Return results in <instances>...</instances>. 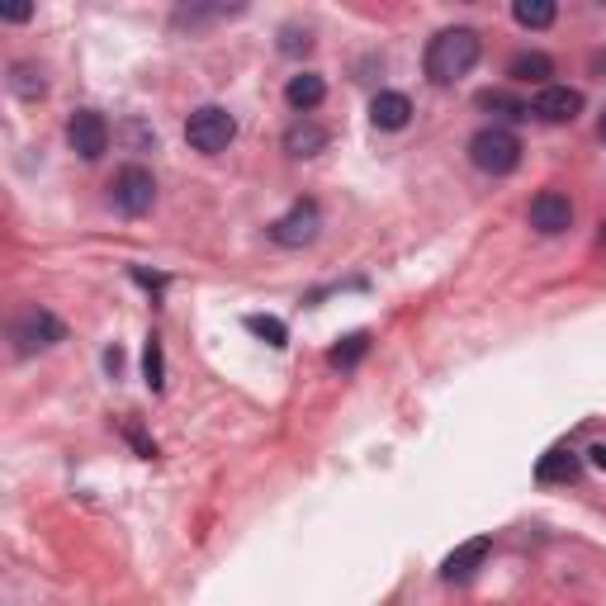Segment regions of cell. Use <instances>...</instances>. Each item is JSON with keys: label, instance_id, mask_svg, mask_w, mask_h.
Here are the masks:
<instances>
[{"label": "cell", "instance_id": "obj_1", "mask_svg": "<svg viewBox=\"0 0 606 606\" xmlns=\"http://www.w3.org/2000/svg\"><path fill=\"white\" fill-rule=\"evenodd\" d=\"M483 53V38L474 29H441V34L427 43V57H422V67L436 86H455L460 76L474 72V62Z\"/></svg>", "mask_w": 606, "mask_h": 606}, {"label": "cell", "instance_id": "obj_2", "mask_svg": "<svg viewBox=\"0 0 606 606\" xmlns=\"http://www.w3.org/2000/svg\"><path fill=\"white\" fill-rule=\"evenodd\" d=\"M469 161L479 166L483 176H512L521 166V138L512 128H498L488 124L469 138Z\"/></svg>", "mask_w": 606, "mask_h": 606}, {"label": "cell", "instance_id": "obj_3", "mask_svg": "<svg viewBox=\"0 0 606 606\" xmlns=\"http://www.w3.org/2000/svg\"><path fill=\"white\" fill-rule=\"evenodd\" d=\"M232 138H237V119L223 105H204L185 119V143L195 147V152H204V157L223 152Z\"/></svg>", "mask_w": 606, "mask_h": 606}, {"label": "cell", "instance_id": "obj_4", "mask_svg": "<svg viewBox=\"0 0 606 606\" xmlns=\"http://www.w3.org/2000/svg\"><path fill=\"white\" fill-rule=\"evenodd\" d=\"M109 199H114V209L128 218H143L152 204H157V180H152V171L147 166H124L119 176L109 180Z\"/></svg>", "mask_w": 606, "mask_h": 606}, {"label": "cell", "instance_id": "obj_5", "mask_svg": "<svg viewBox=\"0 0 606 606\" xmlns=\"http://www.w3.org/2000/svg\"><path fill=\"white\" fill-rule=\"evenodd\" d=\"M15 351L19 356H34V351H48V346H57V341L67 337V327H62V318L57 313H48V308H24L15 318Z\"/></svg>", "mask_w": 606, "mask_h": 606}, {"label": "cell", "instance_id": "obj_6", "mask_svg": "<svg viewBox=\"0 0 606 606\" xmlns=\"http://www.w3.org/2000/svg\"><path fill=\"white\" fill-rule=\"evenodd\" d=\"M318 228H322V214H318V204L313 199H299L289 214H280L275 223H270V242L275 247H308L313 237H318Z\"/></svg>", "mask_w": 606, "mask_h": 606}, {"label": "cell", "instance_id": "obj_7", "mask_svg": "<svg viewBox=\"0 0 606 606\" xmlns=\"http://www.w3.org/2000/svg\"><path fill=\"white\" fill-rule=\"evenodd\" d=\"M67 143L81 161H100L109 147V124L105 114H95V109H76L72 119H67Z\"/></svg>", "mask_w": 606, "mask_h": 606}, {"label": "cell", "instance_id": "obj_8", "mask_svg": "<svg viewBox=\"0 0 606 606\" xmlns=\"http://www.w3.org/2000/svg\"><path fill=\"white\" fill-rule=\"evenodd\" d=\"M531 114L545 119V124H573L583 114V90L573 86H545L540 95L531 100Z\"/></svg>", "mask_w": 606, "mask_h": 606}, {"label": "cell", "instance_id": "obj_9", "mask_svg": "<svg viewBox=\"0 0 606 606\" xmlns=\"http://www.w3.org/2000/svg\"><path fill=\"white\" fill-rule=\"evenodd\" d=\"M573 223V204L569 195H559V190H540L531 199V228L545 232V237H559V232H569Z\"/></svg>", "mask_w": 606, "mask_h": 606}, {"label": "cell", "instance_id": "obj_10", "mask_svg": "<svg viewBox=\"0 0 606 606\" xmlns=\"http://www.w3.org/2000/svg\"><path fill=\"white\" fill-rule=\"evenodd\" d=\"M488 535H474V540H464L460 550H450L446 554V564H441V578L446 583H464V578H474V569H479L483 559H488Z\"/></svg>", "mask_w": 606, "mask_h": 606}, {"label": "cell", "instance_id": "obj_11", "mask_svg": "<svg viewBox=\"0 0 606 606\" xmlns=\"http://www.w3.org/2000/svg\"><path fill=\"white\" fill-rule=\"evenodd\" d=\"M370 119H375V128H384V133H398V128H408V119H412V100L403 90H379L375 100H370Z\"/></svg>", "mask_w": 606, "mask_h": 606}, {"label": "cell", "instance_id": "obj_12", "mask_svg": "<svg viewBox=\"0 0 606 606\" xmlns=\"http://www.w3.org/2000/svg\"><path fill=\"white\" fill-rule=\"evenodd\" d=\"M285 100H289V109H299V114H308V109H318L322 100H327V81H322L318 72H299V76H289Z\"/></svg>", "mask_w": 606, "mask_h": 606}, {"label": "cell", "instance_id": "obj_13", "mask_svg": "<svg viewBox=\"0 0 606 606\" xmlns=\"http://www.w3.org/2000/svg\"><path fill=\"white\" fill-rule=\"evenodd\" d=\"M327 128L322 124H313V119H299V124H289V133H285V152L289 157H318L322 147H327Z\"/></svg>", "mask_w": 606, "mask_h": 606}, {"label": "cell", "instance_id": "obj_14", "mask_svg": "<svg viewBox=\"0 0 606 606\" xmlns=\"http://www.w3.org/2000/svg\"><path fill=\"white\" fill-rule=\"evenodd\" d=\"M507 76L512 81H521V86H550V76H554V62L545 53H517L512 62H507Z\"/></svg>", "mask_w": 606, "mask_h": 606}, {"label": "cell", "instance_id": "obj_15", "mask_svg": "<svg viewBox=\"0 0 606 606\" xmlns=\"http://www.w3.org/2000/svg\"><path fill=\"white\" fill-rule=\"evenodd\" d=\"M578 469H583V460H578L569 446H554L545 460L535 464V479L540 483H573L578 479Z\"/></svg>", "mask_w": 606, "mask_h": 606}, {"label": "cell", "instance_id": "obj_16", "mask_svg": "<svg viewBox=\"0 0 606 606\" xmlns=\"http://www.w3.org/2000/svg\"><path fill=\"white\" fill-rule=\"evenodd\" d=\"M370 351V332H351V337H341L332 351H327V365L332 370H356L360 360Z\"/></svg>", "mask_w": 606, "mask_h": 606}, {"label": "cell", "instance_id": "obj_17", "mask_svg": "<svg viewBox=\"0 0 606 606\" xmlns=\"http://www.w3.org/2000/svg\"><path fill=\"white\" fill-rule=\"evenodd\" d=\"M554 15H559L554 0H517V5H512V19H517L521 29H550Z\"/></svg>", "mask_w": 606, "mask_h": 606}, {"label": "cell", "instance_id": "obj_18", "mask_svg": "<svg viewBox=\"0 0 606 606\" xmlns=\"http://www.w3.org/2000/svg\"><path fill=\"white\" fill-rule=\"evenodd\" d=\"M247 332L251 337H261L266 346H275V351H285L289 346V327L280 318H270V313H247Z\"/></svg>", "mask_w": 606, "mask_h": 606}, {"label": "cell", "instance_id": "obj_19", "mask_svg": "<svg viewBox=\"0 0 606 606\" xmlns=\"http://www.w3.org/2000/svg\"><path fill=\"white\" fill-rule=\"evenodd\" d=\"M479 109H493L502 119H531V105H521L517 95H507V90H479Z\"/></svg>", "mask_w": 606, "mask_h": 606}, {"label": "cell", "instance_id": "obj_20", "mask_svg": "<svg viewBox=\"0 0 606 606\" xmlns=\"http://www.w3.org/2000/svg\"><path fill=\"white\" fill-rule=\"evenodd\" d=\"M143 379H147V389H152V393L166 389V356H161V337H147V346H143Z\"/></svg>", "mask_w": 606, "mask_h": 606}, {"label": "cell", "instance_id": "obj_21", "mask_svg": "<svg viewBox=\"0 0 606 606\" xmlns=\"http://www.w3.org/2000/svg\"><path fill=\"white\" fill-rule=\"evenodd\" d=\"M10 86H15V95H24V100H38V95H43V72H34V67H24V62H19L15 67V76H10Z\"/></svg>", "mask_w": 606, "mask_h": 606}, {"label": "cell", "instance_id": "obj_22", "mask_svg": "<svg viewBox=\"0 0 606 606\" xmlns=\"http://www.w3.org/2000/svg\"><path fill=\"white\" fill-rule=\"evenodd\" d=\"M280 48H285V53H308V48H313V38H308V29H294V24H285V29H280Z\"/></svg>", "mask_w": 606, "mask_h": 606}, {"label": "cell", "instance_id": "obj_23", "mask_svg": "<svg viewBox=\"0 0 606 606\" xmlns=\"http://www.w3.org/2000/svg\"><path fill=\"white\" fill-rule=\"evenodd\" d=\"M124 436L133 441V446H138V455H143V460H157V441H147L138 422H124Z\"/></svg>", "mask_w": 606, "mask_h": 606}, {"label": "cell", "instance_id": "obj_24", "mask_svg": "<svg viewBox=\"0 0 606 606\" xmlns=\"http://www.w3.org/2000/svg\"><path fill=\"white\" fill-rule=\"evenodd\" d=\"M128 275H133V280H138V285H143V289H166V285H171L166 275H157V270H143V266H133V270H128Z\"/></svg>", "mask_w": 606, "mask_h": 606}, {"label": "cell", "instance_id": "obj_25", "mask_svg": "<svg viewBox=\"0 0 606 606\" xmlns=\"http://www.w3.org/2000/svg\"><path fill=\"white\" fill-rule=\"evenodd\" d=\"M119 365H124V351H119V346H109V351H105V370H109V375H119Z\"/></svg>", "mask_w": 606, "mask_h": 606}, {"label": "cell", "instance_id": "obj_26", "mask_svg": "<svg viewBox=\"0 0 606 606\" xmlns=\"http://www.w3.org/2000/svg\"><path fill=\"white\" fill-rule=\"evenodd\" d=\"M588 460H592V469H602V474H606V441H602V446H592V450H588Z\"/></svg>", "mask_w": 606, "mask_h": 606}, {"label": "cell", "instance_id": "obj_27", "mask_svg": "<svg viewBox=\"0 0 606 606\" xmlns=\"http://www.w3.org/2000/svg\"><path fill=\"white\" fill-rule=\"evenodd\" d=\"M34 15V10H29V5H15V10H5V19H10V24H24V19Z\"/></svg>", "mask_w": 606, "mask_h": 606}, {"label": "cell", "instance_id": "obj_28", "mask_svg": "<svg viewBox=\"0 0 606 606\" xmlns=\"http://www.w3.org/2000/svg\"><path fill=\"white\" fill-rule=\"evenodd\" d=\"M592 76H602V81H606V48H602V53H592Z\"/></svg>", "mask_w": 606, "mask_h": 606}, {"label": "cell", "instance_id": "obj_29", "mask_svg": "<svg viewBox=\"0 0 606 606\" xmlns=\"http://www.w3.org/2000/svg\"><path fill=\"white\" fill-rule=\"evenodd\" d=\"M597 247H602V256H606V223H602V232H597Z\"/></svg>", "mask_w": 606, "mask_h": 606}, {"label": "cell", "instance_id": "obj_30", "mask_svg": "<svg viewBox=\"0 0 606 606\" xmlns=\"http://www.w3.org/2000/svg\"><path fill=\"white\" fill-rule=\"evenodd\" d=\"M597 133H602V143H606V114H602V124H597Z\"/></svg>", "mask_w": 606, "mask_h": 606}]
</instances>
